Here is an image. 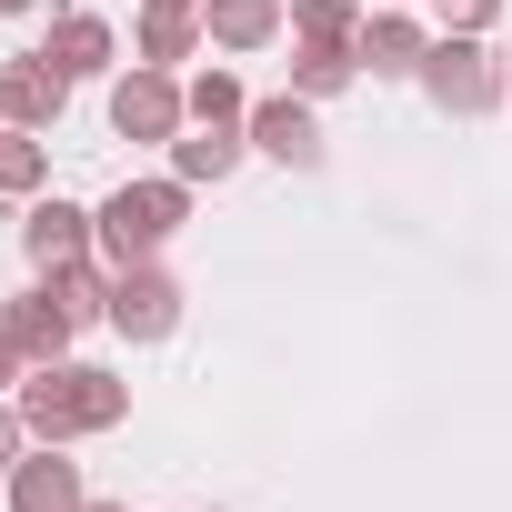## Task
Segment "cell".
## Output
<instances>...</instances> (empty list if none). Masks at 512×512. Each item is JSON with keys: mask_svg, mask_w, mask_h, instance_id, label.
Listing matches in <instances>:
<instances>
[{"mask_svg": "<svg viewBox=\"0 0 512 512\" xmlns=\"http://www.w3.org/2000/svg\"><path fill=\"white\" fill-rule=\"evenodd\" d=\"M191 121H241V81L231 71H201L191 81Z\"/></svg>", "mask_w": 512, "mask_h": 512, "instance_id": "cell-19", "label": "cell"}, {"mask_svg": "<svg viewBox=\"0 0 512 512\" xmlns=\"http://www.w3.org/2000/svg\"><path fill=\"white\" fill-rule=\"evenodd\" d=\"M201 31H211L221 51H262V41L282 31V0H211V11H201Z\"/></svg>", "mask_w": 512, "mask_h": 512, "instance_id": "cell-13", "label": "cell"}, {"mask_svg": "<svg viewBox=\"0 0 512 512\" xmlns=\"http://www.w3.org/2000/svg\"><path fill=\"white\" fill-rule=\"evenodd\" d=\"M191 41H201L191 11H141V61H151V71H161V61H191Z\"/></svg>", "mask_w": 512, "mask_h": 512, "instance_id": "cell-16", "label": "cell"}, {"mask_svg": "<svg viewBox=\"0 0 512 512\" xmlns=\"http://www.w3.org/2000/svg\"><path fill=\"white\" fill-rule=\"evenodd\" d=\"M0 11H31V0H0Z\"/></svg>", "mask_w": 512, "mask_h": 512, "instance_id": "cell-25", "label": "cell"}, {"mask_svg": "<svg viewBox=\"0 0 512 512\" xmlns=\"http://www.w3.org/2000/svg\"><path fill=\"white\" fill-rule=\"evenodd\" d=\"M422 91H432V111H452V121H472V111L512 101V91H502V71H492V51H482L472 31H442V41L422 51Z\"/></svg>", "mask_w": 512, "mask_h": 512, "instance_id": "cell-3", "label": "cell"}, {"mask_svg": "<svg viewBox=\"0 0 512 512\" xmlns=\"http://www.w3.org/2000/svg\"><path fill=\"white\" fill-rule=\"evenodd\" d=\"M41 61H51L61 81H91V71H111V31H101L91 11H61V21H51V51H41Z\"/></svg>", "mask_w": 512, "mask_h": 512, "instance_id": "cell-12", "label": "cell"}, {"mask_svg": "<svg viewBox=\"0 0 512 512\" xmlns=\"http://www.w3.org/2000/svg\"><path fill=\"white\" fill-rule=\"evenodd\" d=\"M292 31H302V41H342V51H352V41H362V11H352V0H292Z\"/></svg>", "mask_w": 512, "mask_h": 512, "instance_id": "cell-17", "label": "cell"}, {"mask_svg": "<svg viewBox=\"0 0 512 512\" xmlns=\"http://www.w3.org/2000/svg\"><path fill=\"white\" fill-rule=\"evenodd\" d=\"M181 111H191V91H171V71H151V61L111 81V131L121 141H171Z\"/></svg>", "mask_w": 512, "mask_h": 512, "instance_id": "cell-5", "label": "cell"}, {"mask_svg": "<svg viewBox=\"0 0 512 512\" xmlns=\"http://www.w3.org/2000/svg\"><path fill=\"white\" fill-rule=\"evenodd\" d=\"M81 512H121V502H81Z\"/></svg>", "mask_w": 512, "mask_h": 512, "instance_id": "cell-24", "label": "cell"}, {"mask_svg": "<svg viewBox=\"0 0 512 512\" xmlns=\"http://www.w3.org/2000/svg\"><path fill=\"white\" fill-rule=\"evenodd\" d=\"M141 11H191V0H141Z\"/></svg>", "mask_w": 512, "mask_h": 512, "instance_id": "cell-23", "label": "cell"}, {"mask_svg": "<svg viewBox=\"0 0 512 512\" xmlns=\"http://www.w3.org/2000/svg\"><path fill=\"white\" fill-rule=\"evenodd\" d=\"M41 171H51V151L31 131H0V191H41Z\"/></svg>", "mask_w": 512, "mask_h": 512, "instance_id": "cell-18", "label": "cell"}, {"mask_svg": "<svg viewBox=\"0 0 512 512\" xmlns=\"http://www.w3.org/2000/svg\"><path fill=\"white\" fill-rule=\"evenodd\" d=\"M251 141H262L272 161H292V171H322V131H312L302 101H262L251 111Z\"/></svg>", "mask_w": 512, "mask_h": 512, "instance_id": "cell-11", "label": "cell"}, {"mask_svg": "<svg viewBox=\"0 0 512 512\" xmlns=\"http://www.w3.org/2000/svg\"><path fill=\"white\" fill-rule=\"evenodd\" d=\"M352 71H362V61H352L342 41H302V51H292V91H312V101L352 91Z\"/></svg>", "mask_w": 512, "mask_h": 512, "instance_id": "cell-15", "label": "cell"}, {"mask_svg": "<svg viewBox=\"0 0 512 512\" xmlns=\"http://www.w3.org/2000/svg\"><path fill=\"white\" fill-rule=\"evenodd\" d=\"M121 412H131V382H111V372H91V362H41V372L21 382L31 442H81V432H111Z\"/></svg>", "mask_w": 512, "mask_h": 512, "instance_id": "cell-1", "label": "cell"}, {"mask_svg": "<svg viewBox=\"0 0 512 512\" xmlns=\"http://www.w3.org/2000/svg\"><path fill=\"white\" fill-rule=\"evenodd\" d=\"M91 241H101V211H71V201H31V221H21V251H31L41 272L91 262Z\"/></svg>", "mask_w": 512, "mask_h": 512, "instance_id": "cell-6", "label": "cell"}, {"mask_svg": "<svg viewBox=\"0 0 512 512\" xmlns=\"http://www.w3.org/2000/svg\"><path fill=\"white\" fill-rule=\"evenodd\" d=\"M21 452H31V422H21V402H0V472H11Z\"/></svg>", "mask_w": 512, "mask_h": 512, "instance_id": "cell-20", "label": "cell"}, {"mask_svg": "<svg viewBox=\"0 0 512 512\" xmlns=\"http://www.w3.org/2000/svg\"><path fill=\"white\" fill-rule=\"evenodd\" d=\"M61 101H71V81L51 61H11V71H0V121H11V131H51Z\"/></svg>", "mask_w": 512, "mask_h": 512, "instance_id": "cell-8", "label": "cell"}, {"mask_svg": "<svg viewBox=\"0 0 512 512\" xmlns=\"http://www.w3.org/2000/svg\"><path fill=\"white\" fill-rule=\"evenodd\" d=\"M492 11H502V0H442V21H452V31H482Z\"/></svg>", "mask_w": 512, "mask_h": 512, "instance_id": "cell-21", "label": "cell"}, {"mask_svg": "<svg viewBox=\"0 0 512 512\" xmlns=\"http://www.w3.org/2000/svg\"><path fill=\"white\" fill-rule=\"evenodd\" d=\"M171 161H181V181H231V161H241V121H201L191 141H171Z\"/></svg>", "mask_w": 512, "mask_h": 512, "instance_id": "cell-14", "label": "cell"}, {"mask_svg": "<svg viewBox=\"0 0 512 512\" xmlns=\"http://www.w3.org/2000/svg\"><path fill=\"white\" fill-rule=\"evenodd\" d=\"M81 502H91V482H81V462H61V442L11 462V512H81Z\"/></svg>", "mask_w": 512, "mask_h": 512, "instance_id": "cell-7", "label": "cell"}, {"mask_svg": "<svg viewBox=\"0 0 512 512\" xmlns=\"http://www.w3.org/2000/svg\"><path fill=\"white\" fill-rule=\"evenodd\" d=\"M181 231V181H121L101 201V251H111V272L121 262H151V251Z\"/></svg>", "mask_w": 512, "mask_h": 512, "instance_id": "cell-2", "label": "cell"}, {"mask_svg": "<svg viewBox=\"0 0 512 512\" xmlns=\"http://www.w3.org/2000/svg\"><path fill=\"white\" fill-rule=\"evenodd\" d=\"M502 91H512V61H502Z\"/></svg>", "mask_w": 512, "mask_h": 512, "instance_id": "cell-26", "label": "cell"}, {"mask_svg": "<svg viewBox=\"0 0 512 512\" xmlns=\"http://www.w3.org/2000/svg\"><path fill=\"white\" fill-rule=\"evenodd\" d=\"M0 322H11V342H21L31 362H61V352H71V332H81V322H71V302H61L51 282H41V292H21Z\"/></svg>", "mask_w": 512, "mask_h": 512, "instance_id": "cell-10", "label": "cell"}, {"mask_svg": "<svg viewBox=\"0 0 512 512\" xmlns=\"http://www.w3.org/2000/svg\"><path fill=\"white\" fill-rule=\"evenodd\" d=\"M422 51H432V31L402 21V11L362 21V41H352V61H372V81H422Z\"/></svg>", "mask_w": 512, "mask_h": 512, "instance_id": "cell-9", "label": "cell"}, {"mask_svg": "<svg viewBox=\"0 0 512 512\" xmlns=\"http://www.w3.org/2000/svg\"><path fill=\"white\" fill-rule=\"evenodd\" d=\"M21 362H31V352H21V342H11V322H0V382H11V372H21Z\"/></svg>", "mask_w": 512, "mask_h": 512, "instance_id": "cell-22", "label": "cell"}, {"mask_svg": "<svg viewBox=\"0 0 512 512\" xmlns=\"http://www.w3.org/2000/svg\"><path fill=\"white\" fill-rule=\"evenodd\" d=\"M111 332H131V342L181 332V282H171L161 262H121V272H111Z\"/></svg>", "mask_w": 512, "mask_h": 512, "instance_id": "cell-4", "label": "cell"}]
</instances>
